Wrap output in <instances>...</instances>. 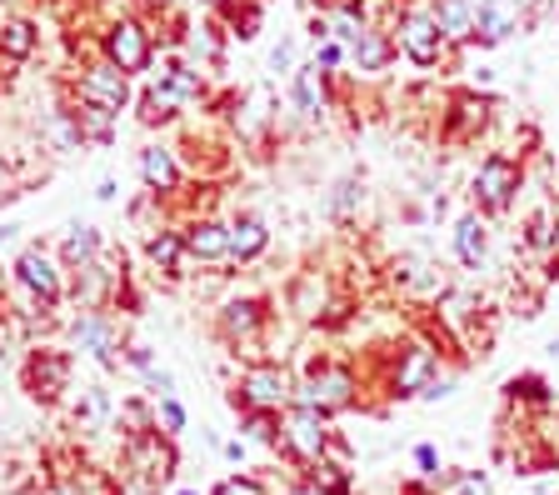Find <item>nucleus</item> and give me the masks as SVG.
<instances>
[{
  "label": "nucleus",
  "instance_id": "1",
  "mask_svg": "<svg viewBox=\"0 0 559 495\" xmlns=\"http://www.w3.org/2000/svg\"><path fill=\"white\" fill-rule=\"evenodd\" d=\"M235 411H270L280 415L285 405L295 401V380L285 366H250L240 376V386H235Z\"/></svg>",
  "mask_w": 559,
  "mask_h": 495
},
{
  "label": "nucleus",
  "instance_id": "42",
  "mask_svg": "<svg viewBox=\"0 0 559 495\" xmlns=\"http://www.w3.org/2000/svg\"><path fill=\"white\" fill-rule=\"evenodd\" d=\"M210 5H221V0H210Z\"/></svg>",
  "mask_w": 559,
  "mask_h": 495
},
{
  "label": "nucleus",
  "instance_id": "11",
  "mask_svg": "<svg viewBox=\"0 0 559 495\" xmlns=\"http://www.w3.org/2000/svg\"><path fill=\"white\" fill-rule=\"evenodd\" d=\"M180 240H186V256L210 260V266L230 256V225H221V221H195V225H186V231H180Z\"/></svg>",
  "mask_w": 559,
  "mask_h": 495
},
{
  "label": "nucleus",
  "instance_id": "36",
  "mask_svg": "<svg viewBox=\"0 0 559 495\" xmlns=\"http://www.w3.org/2000/svg\"><path fill=\"white\" fill-rule=\"evenodd\" d=\"M126 361H130V366H135V370H151V351H145V345H130V351H126Z\"/></svg>",
  "mask_w": 559,
  "mask_h": 495
},
{
  "label": "nucleus",
  "instance_id": "15",
  "mask_svg": "<svg viewBox=\"0 0 559 495\" xmlns=\"http://www.w3.org/2000/svg\"><path fill=\"white\" fill-rule=\"evenodd\" d=\"M260 326H265V310H260V300H230V306L221 310V335L230 345L250 341Z\"/></svg>",
  "mask_w": 559,
  "mask_h": 495
},
{
  "label": "nucleus",
  "instance_id": "24",
  "mask_svg": "<svg viewBox=\"0 0 559 495\" xmlns=\"http://www.w3.org/2000/svg\"><path fill=\"white\" fill-rule=\"evenodd\" d=\"M75 116V126H81V141H110L116 135V116L110 110H100V106H81V110H70Z\"/></svg>",
  "mask_w": 559,
  "mask_h": 495
},
{
  "label": "nucleus",
  "instance_id": "19",
  "mask_svg": "<svg viewBox=\"0 0 559 495\" xmlns=\"http://www.w3.org/2000/svg\"><path fill=\"white\" fill-rule=\"evenodd\" d=\"M145 256H151L155 271L180 275V256H186V240H180V231H160V236L145 240Z\"/></svg>",
  "mask_w": 559,
  "mask_h": 495
},
{
  "label": "nucleus",
  "instance_id": "9",
  "mask_svg": "<svg viewBox=\"0 0 559 495\" xmlns=\"http://www.w3.org/2000/svg\"><path fill=\"white\" fill-rule=\"evenodd\" d=\"M70 341H75V351H91L100 366H116L120 326L110 316H100V310H85V316L70 326Z\"/></svg>",
  "mask_w": 559,
  "mask_h": 495
},
{
  "label": "nucleus",
  "instance_id": "23",
  "mask_svg": "<svg viewBox=\"0 0 559 495\" xmlns=\"http://www.w3.org/2000/svg\"><path fill=\"white\" fill-rule=\"evenodd\" d=\"M349 56H355L360 71H384V66H390V40H384L380 31H365V36L349 46Z\"/></svg>",
  "mask_w": 559,
  "mask_h": 495
},
{
  "label": "nucleus",
  "instance_id": "6",
  "mask_svg": "<svg viewBox=\"0 0 559 495\" xmlns=\"http://www.w3.org/2000/svg\"><path fill=\"white\" fill-rule=\"evenodd\" d=\"M15 281H21L40 306H56L60 291H66V285H60V266L46 246H25L21 250V260H15Z\"/></svg>",
  "mask_w": 559,
  "mask_h": 495
},
{
  "label": "nucleus",
  "instance_id": "43",
  "mask_svg": "<svg viewBox=\"0 0 559 495\" xmlns=\"http://www.w3.org/2000/svg\"><path fill=\"white\" fill-rule=\"evenodd\" d=\"M0 471H5V465H0Z\"/></svg>",
  "mask_w": 559,
  "mask_h": 495
},
{
  "label": "nucleus",
  "instance_id": "33",
  "mask_svg": "<svg viewBox=\"0 0 559 495\" xmlns=\"http://www.w3.org/2000/svg\"><path fill=\"white\" fill-rule=\"evenodd\" d=\"M340 56H345V46H340V40H325V46L314 50V71L325 75L330 66H340Z\"/></svg>",
  "mask_w": 559,
  "mask_h": 495
},
{
  "label": "nucleus",
  "instance_id": "13",
  "mask_svg": "<svg viewBox=\"0 0 559 495\" xmlns=\"http://www.w3.org/2000/svg\"><path fill=\"white\" fill-rule=\"evenodd\" d=\"M430 15L444 40H469L475 36V21H479V0H440Z\"/></svg>",
  "mask_w": 559,
  "mask_h": 495
},
{
  "label": "nucleus",
  "instance_id": "40",
  "mask_svg": "<svg viewBox=\"0 0 559 495\" xmlns=\"http://www.w3.org/2000/svg\"><path fill=\"white\" fill-rule=\"evenodd\" d=\"M11 495H40V485H15Z\"/></svg>",
  "mask_w": 559,
  "mask_h": 495
},
{
  "label": "nucleus",
  "instance_id": "30",
  "mask_svg": "<svg viewBox=\"0 0 559 495\" xmlns=\"http://www.w3.org/2000/svg\"><path fill=\"white\" fill-rule=\"evenodd\" d=\"M40 495H85V485H81V475H70V471H56L46 481V491Z\"/></svg>",
  "mask_w": 559,
  "mask_h": 495
},
{
  "label": "nucleus",
  "instance_id": "17",
  "mask_svg": "<svg viewBox=\"0 0 559 495\" xmlns=\"http://www.w3.org/2000/svg\"><path fill=\"white\" fill-rule=\"evenodd\" d=\"M435 380V355L430 351H405L395 370V396H419V390Z\"/></svg>",
  "mask_w": 559,
  "mask_h": 495
},
{
  "label": "nucleus",
  "instance_id": "34",
  "mask_svg": "<svg viewBox=\"0 0 559 495\" xmlns=\"http://www.w3.org/2000/svg\"><path fill=\"white\" fill-rule=\"evenodd\" d=\"M415 465H419V475L440 481V456H435V446H415Z\"/></svg>",
  "mask_w": 559,
  "mask_h": 495
},
{
  "label": "nucleus",
  "instance_id": "25",
  "mask_svg": "<svg viewBox=\"0 0 559 495\" xmlns=\"http://www.w3.org/2000/svg\"><path fill=\"white\" fill-rule=\"evenodd\" d=\"M240 425L250 440H265V446H280V415L270 411H240Z\"/></svg>",
  "mask_w": 559,
  "mask_h": 495
},
{
  "label": "nucleus",
  "instance_id": "12",
  "mask_svg": "<svg viewBox=\"0 0 559 495\" xmlns=\"http://www.w3.org/2000/svg\"><path fill=\"white\" fill-rule=\"evenodd\" d=\"M520 25H524V0H479L475 31L485 40H504V36H514Z\"/></svg>",
  "mask_w": 559,
  "mask_h": 495
},
{
  "label": "nucleus",
  "instance_id": "39",
  "mask_svg": "<svg viewBox=\"0 0 559 495\" xmlns=\"http://www.w3.org/2000/svg\"><path fill=\"white\" fill-rule=\"evenodd\" d=\"M15 231H21V225H0V246H5V240H15Z\"/></svg>",
  "mask_w": 559,
  "mask_h": 495
},
{
  "label": "nucleus",
  "instance_id": "4",
  "mask_svg": "<svg viewBox=\"0 0 559 495\" xmlns=\"http://www.w3.org/2000/svg\"><path fill=\"white\" fill-rule=\"evenodd\" d=\"M105 60H110L120 75L145 71V66H151V36H145V25L130 21V15L110 25V31H105Z\"/></svg>",
  "mask_w": 559,
  "mask_h": 495
},
{
  "label": "nucleus",
  "instance_id": "7",
  "mask_svg": "<svg viewBox=\"0 0 559 495\" xmlns=\"http://www.w3.org/2000/svg\"><path fill=\"white\" fill-rule=\"evenodd\" d=\"M75 91H81V106H100V110H110V116H120V110L130 106V75H120L110 60L91 66Z\"/></svg>",
  "mask_w": 559,
  "mask_h": 495
},
{
  "label": "nucleus",
  "instance_id": "2",
  "mask_svg": "<svg viewBox=\"0 0 559 495\" xmlns=\"http://www.w3.org/2000/svg\"><path fill=\"white\" fill-rule=\"evenodd\" d=\"M355 401V376L349 370H340V366H320V370H310V380H300L295 386V411H310V415H320V421H330L335 411H345V405Z\"/></svg>",
  "mask_w": 559,
  "mask_h": 495
},
{
  "label": "nucleus",
  "instance_id": "5",
  "mask_svg": "<svg viewBox=\"0 0 559 495\" xmlns=\"http://www.w3.org/2000/svg\"><path fill=\"white\" fill-rule=\"evenodd\" d=\"M66 386H70V355L66 351H31V361H25V390H31V401L56 405Z\"/></svg>",
  "mask_w": 559,
  "mask_h": 495
},
{
  "label": "nucleus",
  "instance_id": "37",
  "mask_svg": "<svg viewBox=\"0 0 559 495\" xmlns=\"http://www.w3.org/2000/svg\"><path fill=\"white\" fill-rule=\"evenodd\" d=\"M245 456V440H225V460H240Z\"/></svg>",
  "mask_w": 559,
  "mask_h": 495
},
{
  "label": "nucleus",
  "instance_id": "32",
  "mask_svg": "<svg viewBox=\"0 0 559 495\" xmlns=\"http://www.w3.org/2000/svg\"><path fill=\"white\" fill-rule=\"evenodd\" d=\"M145 386H151L155 390V401H165V396H175V376H170V370H145Z\"/></svg>",
  "mask_w": 559,
  "mask_h": 495
},
{
  "label": "nucleus",
  "instance_id": "14",
  "mask_svg": "<svg viewBox=\"0 0 559 495\" xmlns=\"http://www.w3.org/2000/svg\"><path fill=\"white\" fill-rule=\"evenodd\" d=\"M140 176H145V186H151L155 196H170V190L180 186L175 151H165V145H145V151H140Z\"/></svg>",
  "mask_w": 559,
  "mask_h": 495
},
{
  "label": "nucleus",
  "instance_id": "22",
  "mask_svg": "<svg viewBox=\"0 0 559 495\" xmlns=\"http://www.w3.org/2000/svg\"><path fill=\"white\" fill-rule=\"evenodd\" d=\"M35 40H40V36H35L31 21H5V25H0V56H5V60H25L35 50Z\"/></svg>",
  "mask_w": 559,
  "mask_h": 495
},
{
  "label": "nucleus",
  "instance_id": "21",
  "mask_svg": "<svg viewBox=\"0 0 559 495\" xmlns=\"http://www.w3.org/2000/svg\"><path fill=\"white\" fill-rule=\"evenodd\" d=\"M454 256L465 260V266L485 260V225H479V215H460V225H454Z\"/></svg>",
  "mask_w": 559,
  "mask_h": 495
},
{
  "label": "nucleus",
  "instance_id": "16",
  "mask_svg": "<svg viewBox=\"0 0 559 495\" xmlns=\"http://www.w3.org/2000/svg\"><path fill=\"white\" fill-rule=\"evenodd\" d=\"M95 256H100V231H95V225H70L66 246H60V266L85 271V266H95Z\"/></svg>",
  "mask_w": 559,
  "mask_h": 495
},
{
  "label": "nucleus",
  "instance_id": "38",
  "mask_svg": "<svg viewBox=\"0 0 559 495\" xmlns=\"http://www.w3.org/2000/svg\"><path fill=\"white\" fill-rule=\"evenodd\" d=\"M290 495H325V491H320V485H310V481H305V485H295Z\"/></svg>",
  "mask_w": 559,
  "mask_h": 495
},
{
  "label": "nucleus",
  "instance_id": "8",
  "mask_svg": "<svg viewBox=\"0 0 559 495\" xmlns=\"http://www.w3.org/2000/svg\"><path fill=\"white\" fill-rule=\"evenodd\" d=\"M514 190H520V165L504 161V155H489L475 170V196L489 211H504V205L514 201Z\"/></svg>",
  "mask_w": 559,
  "mask_h": 495
},
{
  "label": "nucleus",
  "instance_id": "41",
  "mask_svg": "<svg viewBox=\"0 0 559 495\" xmlns=\"http://www.w3.org/2000/svg\"><path fill=\"white\" fill-rule=\"evenodd\" d=\"M175 495H200V491H175Z\"/></svg>",
  "mask_w": 559,
  "mask_h": 495
},
{
  "label": "nucleus",
  "instance_id": "18",
  "mask_svg": "<svg viewBox=\"0 0 559 495\" xmlns=\"http://www.w3.org/2000/svg\"><path fill=\"white\" fill-rule=\"evenodd\" d=\"M270 231L265 221H255V215H240V221H230V256L235 260H255L260 250H265Z\"/></svg>",
  "mask_w": 559,
  "mask_h": 495
},
{
  "label": "nucleus",
  "instance_id": "3",
  "mask_svg": "<svg viewBox=\"0 0 559 495\" xmlns=\"http://www.w3.org/2000/svg\"><path fill=\"white\" fill-rule=\"evenodd\" d=\"M280 446L290 450L300 465H325L330 456H340L335 436H330V425L310 411H290L280 421Z\"/></svg>",
  "mask_w": 559,
  "mask_h": 495
},
{
  "label": "nucleus",
  "instance_id": "10",
  "mask_svg": "<svg viewBox=\"0 0 559 495\" xmlns=\"http://www.w3.org/2000/svg\"><path fill=\"white\" fill-rule=\"evenodd\" d=\"M400 46L409 50L415 66H435V60L444 56V36H440V25H435V15L430 11H409L405 21H400Z\"/></svg>",
  "mask_w": 559,
  "mask_h": 495
},
{
  "label": "nucleus",
  "instance_id": "35",
  "mask_svg": "<svg viewBox=\"0 0 559 495\" xmlns=\"http://www.w3.org/2000/svg\"><path fill=\"white\" fill-rule=\"evenodd\" d=\"M290 60H295V46H290V40H280V46L275 50H270V71H285V66H290Z\"/></svg>",
  "mask_w": 559,
  "mask_h": 495
},
{
  "label": "nucleus",
  "instance_id": "26",
  "mask_svg": "<svg viewBox=\"0 0 559 495\" xmlns=\"http://www.w3.org/2000/svg\"><path fill=\"white\" fill-rule=\"evenodd\" d=\"M444 495H495V491H489L485 471H454L450 481H444Z\"/></svg>",
  "mask_w": 559,
  "mask_h": 495
},
{
  "label": "nucleus",
  "instance_id": "27",
  "mask_svg": "<svg viewBox=\"0 0 559 495\" xmlns=\"http://www.w3.org/2000/svg\"><path fill=\"white\" fill-rule=\"evenodd\" d=\"M165 425V436H180L186 431V405L175 401V396H165V401H155V431Z\"/></svg>",
  "mask_w": 559,
  "mask_h": 495
},
{
  "label": "nucleus",
  "instance_id": "31",
  "mask_svg": "<svg viewBox=\"0 0 559 495\" xmlns=\"http://www.w3.org/2000/svg\"><path fill=\"white\" fill-rule=\"evenodd\" d=\"M510 396H524V401H545V380H539V376H520V380H510Z\"/></svg>",
  "mask_w": 559,
  "mask_h": 495
},
{
  "label": "nucleus",
  "instance_id": "29",
  "mask_svg": "<svg viewBox=\"0 0 559 495\" xmlns=\"http://www.w3.org/2000/svg\"><path fill=\"white\" fill-rule=\"evenodd\" d=\"M81 421H91V425H100L105 415H110V401H105V390H85V401H81Z\"/></svg>",
  "mask_w": 559,
  "mask_h": 495
},
{
  "label": "nucleus",
  "instance_id": "28",
  "mask_svg": "<svg viewBox=\"0 0 559 495\" xmlns=\"http://www.w3.org/2000/svg\"><path fill=\"white\" fill-rule=\"evenodd\" d=\"M210 495H265V485H260L255 475H225V481L215 485Z\"/></svg>",
  "mask_w": 559,
  "mask_h": 495
},
{
  "label": "nucleus",
  "instance_id": "20",
  "mask_svg": "<svg viewBox=\"0 0 559 495\" xmlns=\"http://www.w3.org/2000/svg\"><path fill=\"white\" fill-rule=\"evenodd\" d=\"M295 106H300V116H310V120L325 110V75L314 71V66L295 71Z\"/></svg>",
  "mask_w": 559,
  "mask_h": 495
}]
</instances>
